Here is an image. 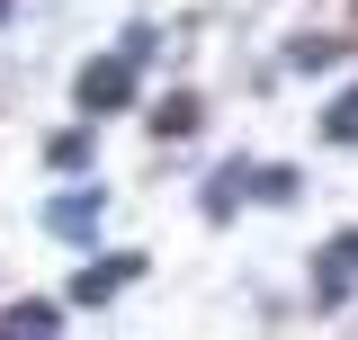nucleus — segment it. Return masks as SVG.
I'll list each match as a JSON object with an SVG mask.
<instances>
[{
	"label": "nucleus",
	"instance_id": "1",
	"mask_svg": "<svg viewBox=\"0 0 358 340\" xmlns=\"http://www.w3.org/2000/svg\"><path fill=\"white\" fill-rule=\"evenodd\" d=\"M143 54H152V36L134 27L117 54L81 63V108H90V117H108V108H134V72H143Z\"/></svg>",
	"mask_w": 358,
	"mask_h": 340
},
{
	"label": "nucleus",
	"instance_id": "2",
	"mask_svg": "<svg viewBox=\"0 0 358 340\" xmlns=\"http://www.w3.org/2000/svg\"><path fill=\"white\" fill-rule=\"evenodd\" d=\"M350 287H358V233H341V242H322V278H313V296L341 304Z\"/></svg>",
	"mask_w": 358,
	"mask_h": 340
},
{
	"label": "nucleus",
	"instance_id": "3",
	"mask_svg": "<svg viewBox=\"0 0 358 340\" xmlns=\"http://www.w3.org/2000/svg\"><path fill=\"white\" fill-rule=\"evenodd\" d=\"M134 269H143L134 251H117V260H90V269H81V287H72V296H81V304H108L117 287H134Z\"/></svg>",
	"mask_w": 358,
	"mask_h": 340
},
{
	"label": "nucleus",
	"instance_id": "4",
	"mask_svg": "<svg viewBox=\"0 0 358 340\" xmlns=\"http://www.w3.org/2000/svg\"><path fill=\"white\" fill-rule=\"evenodd\" d=\"M54 323H63V304H54V296H18L9 313H0V332H54Z\"/></svg>",
	"mask_w": 358,
	"mask_h": 340
},
{
	"label": "nucleus",
	"instance_id": "5",
	"mask_svg": "<svg viewBox=\"0 0 358 340\" xmlns=\"http://www.w3.org/2000/svg\"><path fill=\"white\" fill-rule=\"evenodd\" d=\"M90 224H99V197H90V188H81V197H63V206L45 215V233H63V242H81Z\"/></svg>",
	"mask_w": 358,
	"mask_h": 340
},
{
	"label": "nucleus",
	"instance_id": "6",
	"mask_svg": "<svg viewBox=\"0 0 358 340\" xmlns=\"http://www.w3.org/2000/svg\"><path fill=\"white\" fill-rule=\"evenodd\" d=\"M152 134H197V99H188V90H179V99H162V108H152Z\"/></svg>",
	"mask_w": 358,
	"mask_h": 340
},
{
	"label": "nucleus",
	"instance_id": "7",
	"mask_svg": "<svg viewBox=\"0 0 358 340\" xmlns=\"http://www.w3.org/2000/svg\"><path fill=\"white\" fill-rule=\"evenodd\" d=\"M242 188H251V162L215 170V188H206V215H233V206H242Z\"/></svg>",
	"mask_w": 358,
	"mask_h": 340
},
{
	"label": "nucleus",
	"instance_id": "8",
	"mask_svg": "<svg viewBox=\"0 0 358 340\" xmlns=\"http://www.w3.org/2000/svg\"><path fill=\"white\" fill-rule=\"evenodd\" d=\"M322 134H331V143H358V90H341V99L322 108Z\"/></svg>",
	"mask_w": 358,
	"mask_h": 340
},
{
	"label": "nucleus",
	"instance_id": "9",
	"mask_svg": "<svg viewBox=\"0 0 358 340\" xmlns=\"http://www.w3.org/2000/svg\"><path fill=\"white\" fill-rule=\"evenodd\" d=\"M45 162H54V170H81V162H90V134H81V126L54 134V143H45Z\"/></svg>",
	"mask_w": 358,
	"mask_h": 340
},
{
	"label": "nucleus",
	"instance_id": "10",
	"mask_svg": "<svg viewBox=\"0 0 358 340\" xmlns=\"http://www.w3.org/2000/svg\"><path fill=\"white\" fill-rule=\"evenodd\" d=\"M251 188H260L268 206H287V197H296V170H278V162H268V170H251Z\"/></svg>",
	"mask_w": 358,
	"mask_h": 340
}]
</instances>
